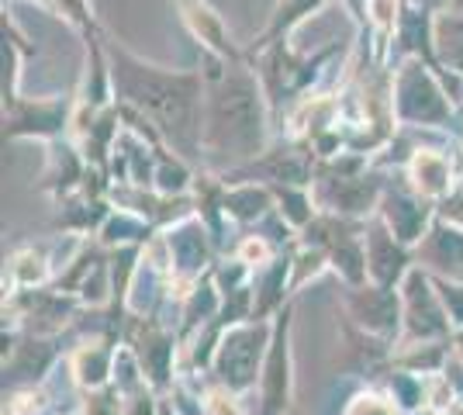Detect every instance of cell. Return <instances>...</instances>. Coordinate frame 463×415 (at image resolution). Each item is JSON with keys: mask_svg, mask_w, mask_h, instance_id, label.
I'll use <instances>...</instances> for the list:
<instances>
[{"mask_svg": "<svg viewBox=\"0 0 463 415\" xmlns=\"http://www.w3.org/2000/svg\"><path fill=\"white\" fill-rule=\"evenodd\" d=\"M349 415H391V409L387 405H381L377 398H360L356 405H353V412Z\"/></svg>", "mask_w": 463, "mask_h": 415, "instance_id": "obj_1", "label": "cell"}]
</instances>
